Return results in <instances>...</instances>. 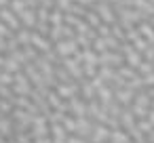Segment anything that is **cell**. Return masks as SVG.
I'll return each mask as SVG.
<instances>
[{
  "instance_id": "obj_20",
  "label": "cell",
  "mask_w": 154,
  "mask_h": 143,
  "mask_svg": "<svg viewBox=\"0 0 154 143\" xmlns=\"http://www.w3.org/2000/svg\"><path fill=\"white\" fill-rule=\"evenodd\" d=\"M13 139H15L17 143H32V141H34V137L30 135V130H15Z\"/></svg>"
},
{
  "instance_id": "obj_2",
  "label": "cell",
  "mask_w": 154,
  "mask_h": 143,
  "mask_svg": "<svg viewBox=\"0 0 154 143\" xmlns=\"http://www.w3.org/2000/svg\"><path fill=\"white\" fill-rule=\"evenodd\" d=\"M68 114L74 116V118H80V116H87V101L78 95L70 97L68 99Z\"/></svg>"
},
{
  "instance_id": "obj_40",
  "label": "cell",
  "mask_w": 154,
  "mask_h": 143,
  "mask_svg": "<svg viewBox=\"0 0 154 143\" xmlns=\"http://www.w3.org/2000/svg\"><path fill=\"white\" fill-rule=\"evenodd\" d=\"M9 143H17V141H15V139H9Z\"/></svg>"
},
{
  "instance_id": "obj_22",
  "label": "cell",
  "mask_w": 154,
  "mask_h": 143,
  "mask_svg": "<svg viewBox=\"0 0 154 143\" xmlns=\"http://www.w3.org/2000/svg\"><path fill=\"white\" fill-rule=\"evenodd\" d=\"M13 101L11 99H2V97H0V116H9L11 112H13Z\"/></svg>"
},
{
  "instance_id": "obj_13",
  "label": "cell",
  "mask_w": 154,
  "mask_h": 143,
  "mask_svg": "<svg viewBox=\"0 0 154 143\" xmlns=\"http://www.w3.org/2000/svg\"><path fill=\"white\" fill-rule=\"evenodd\" d=\"M0 21L7 23L11 30H19V19H17V15H15L13 11H9V9H2V11H0Z\"/></svg>"
},
{
  "instance_id": "obj_19",
  "label": "cell",
  "mask_w": 154,
  "mask_h": 143,
  "mask_svg": "<svg viewBox=\"0 0 154 143\" xmlns=\"http://www.w3.org/2000/svg\"><path fill=\"white\" fill-rule=\"evenodd\" d=\"M61 124H63V128H66V133H68V135L76 133V118H74V116L66 114V116H63V120H61Z\"/></svg>"
},
{
  "instance_id": "obj_11",
  "label": "cell",
  "mask_w": 154,
  "mask_h": 143,
  "mask_svg": "<svg viewBox=\"0 0 154 143\" xmlns=\"http://www.w3.org/2000/svg\"><path fill=\"white\" fill-rule=\"evenodd\" d=\"M55 93L61 97V99H70V97H74V95H78V84L76 82H68V84H55Z\"/></svg>"
},
{
  "instance_id": "obj_29",
  "label": "cell",
  "mask_w": 154,
  "mask_h": 143,
  "mask_svg": "<svg viewBox=\"0 0 154 143\" xmlns=\"http://www.w3.org/2000/svg\"><path fill=\"white\" fill-rule=\"evenodd\" d=\"M55 4H57V9H59V11H70L72 0H55Z\"/></svg>"
},
{
  "instance_id": "obj_24",
  "label": "cell",
  "mask_w": 154,
  "mask_h": 143,
  "mask_svg": "<svg viewBox=\"0 0 154 143\" xmlns=\"http://www.w3.org/2000/svg\"><path fill=\"white\" fill-rule=\"evenodd\" d=\"M148 44H150V42H148L143 36H137V38L133 40V49H135V51H139V53H143V51L148 49Z\"/></svg>"
},
{
  "instance_id": "obj_43",
  "label": "cell",
  "mask_w": 154,
  "mask_h": 143,
  "mask_svg": "<svg viewBox=\"0 0 154 143\" xmlns=\"http://www.w3.org/2000/svg\"><path fill=\"white\" fill-rule=\"evenodd\" d=\"M150 2H152V4H154V0H150Z\"/></svg>"
},
{
  "instance_id": "obj_26",
  "label": "cell",
  "mask_w": 154,
  "mask_h": 143,
  "mask_svg": "<svg viewBox=\"0 0 154 143\" xmlns=\"http://www.w3.org/2000/svg\"><path fill=\"white\" fill-rule=\"evenodd\" d=\"M0 84L11 86V84H13V74H11V72H7V70H2V72H0Z\"/></svg>"
},
{
  "instance_id": "obj_38",
  "label": "cell",
  "mask_w": 154,
  "mask_h": 143,
  "mask_svg": "<svg viewBox=\"0 0 154 143\" xmlns=\"http://www.w3.org/2000/svg\"><path fill=\"white\" fill-rule=\"evenodd\" d=\"M129 143H146V141H133V139H131V141H129Z\"/></svg>"
},
{
  "instance_id": "obj_1",
  "label": "cell",
  "mask_w": 154,
  "mask_h": 143,
  "mask_svg": "<svg viewBox=\"0 0 154 143\" xmlns=\"http://www.w3.org/2000/svg\"><path fill=\"white\" fill-rule=\"evenodd\" d=\"M13 93L15 95H30V91H32V86H30V78L26 76V74H21V72H15L13 74Z\"/></svg>"
},
{
  "instance_id": "obj_5",
  "label": "cell",
  "mask_w": 154,
  "mask_h": 143,
  "mask_svg": "<svg viewBox=\"0 0 154 143\" xmlns=\"http://www.w3.org/2000/svg\"><path fill=\"white\" fill-rule=\"evenodd\" d=\"M122 61H125V57L120 53H108V51H103L97 57V63L99 65H108V67H118V65H122Z\"/></svg>"
},
{
  "instance_id": "obj_8",
  "label": "cell",
  "mask_w": 154,
  "mask_h": 143,
  "mask_svg": "<svg viewBox=\"0 0 154 143\" xmlns=\"http://www.w3.org/2000/svg\"><path fill=\"white\" fill-rule=\"evenodd\" d=\"M63 65H66V70H68V74L72 76V78H76V80H82V67H80V59L78 57H66L63 59Z\"/></svg>"
},
{
  "instance_id": "obj_41",
  "label": "cell",
  "mask_w": 154,
  "mask_h": 143,
  "mask_svg": "<svg viewBox=\"0 0 154 143\" xmlns=\"http://www.w3.org/2000/svg\"><path fill=\"white\" fill-rule=\"evenodd\" d=\"M0 4H7V0H0Z\"/></svg>"
},
{
  "instance_id": "obj_36",
  "label": "cell",
  "mask_w": 154,
  "mask_h": 143,
  "mask_svg": "<svg viewBox=\"0 0 154 143\" xmlns=\"http://www.w3.org/2000/svg\"><path fill=\"white\" fill-rule=\"evenodd\" d=\"M146 118H148V120H150V124L154 126V107H150V109H148V116H146Z\"/></svg>"
},
{
  "instance_id": "obj_12",
  "label": "cell",
  "mask_w": 154,
  "mask_h": 143,
  "mask_svg": "<svg viewBox=\"0 0 154 143\" xmlns=\"http://www.w3.org/2000/svg\"><path fill=\"white\" fill-rule=\"evenodd\" d=\"M95 97H97V101H99L101 105H108L110 101H114V91H112V86L101 84V86L95 91Z\"/></svg>"
},
{
  "instance_id": "obj_27",
  "label": "cell",
  "mask_w": 154,
  "mask_h": 143,
  "mask_svg": "<svg viewBox=\"0 0 154 143\" xmlns=\"http://www.w3.org/2000/svg\"><path fill=\"white\" fill-rule=\"evenodd\" d=\"M15 40H17V44H30V32L28 30H21Z\"/></svg>"
},
{
  "instance_id": "obj_35",
  "label": "cell",
  "mask_w": 154,
  "mask_h": 143,
  "mask_svg": "<svg viewBox=\"0 0 154 143\" xmlns=\"http://www.w3.org/2000/svg\"><path fill=\"white\" fill-rule=\"evenodd\" d=\"M32 143H51V137H49V135H47V137H36Z\"/></svg>"
},
{
  "instance_id": "obj_4",
  "label": "cell",
  "mask_w": 154,
  "mask_h": 143,
  "mask_svg": "<svg viewBox=\"0 0 154 143\" xmlns=\"http://www.w3.org/2000/svg\"><path fill=\"white\" fill-rule=\"evenodd\" d=\"M93 120L89 118V116H80V118H76V133H72V135H78V137H85L87 141H89V137H91V130H93Z\"/></svg>"
},
{
  "instance_id": "obj_6",
  "label": "cell",
  "mask_w": 154,
  "mask_h": 143,
  "mask_svg": "<svg viewBox=\"0 0 154 143\" xmlns=\"http://www.w3.org/2000/svg\"><path fill=\"white\" fill-rule=\"evenodd\" d=\"M114 91V99L122 105V107H129L133 97H135V91L133 88H127V86H118V88H112Z\"/></svg>"
},
{
  "instance_id": "obj_37",
  "label": "cell",
  "mask_w": 154,
  "mask_h": 143,
  "mask_svg": "<svg viewBox=\"0 0 154 143\" xmlns=\"http://www.w3.org/2000/svg\"><path fill=\"white\" fill-rule=\"evenodd\" d=\"M146 143H154V128H152V130L146 135Z\"/></svg>"
},
{
  "instance_id": "obj_10",
  "label": "cell",
  "mask_w": 154,
  "mask_h": 143,
  "mask_svg": "<svg viewBox=\"0 0 154 143\" xmlns=\"http://www.w3.org/2000/svg\"><path fill=\"white\" fill-rule=\"evenodd\" d=\"M135 116L131 114V109L129 107H122V112H120V116H118V124H120V128H125L127 133H131L133 128H135Z\"/></svg>"
},
{
  "instance_id": "obj_42",
  "label": "cell",
  "mask_w": 154,
  "mask_h": 143,
  "mask_svg": "<svg viewBox=\"0 0 154 143\" xmlns=\"http://www.w3.org/2000/svg\"><path fill=\"white\" fill-rule=\"evenodd\" d=\"M106 2H108V0H106ZM110 2H118V0H110Z\"/></svg>"
},
{
  "instance_id": "obj_23",
  "label": "cell",
  "mask_w": 154,
  "mask_h": 143,
  "mask_svg": "<svg viewBox=\"0 0 154 143\" xmlns=\"http://www.w3.org/2000/svg\"><path fill=\"white\" fill-rule=\"evenodd\" d=\"M19 65H21V63H19L17 59H13V57H11V59H5V63H2V70H7V72L15 74V72H19Z\"/></svg>"
},
{
  "instance_id": "obj_31",
  "label": "cell",
  "mask_w": 154,
  "mask_h": 143,
  "mask_svg": "<svg viewBox=\"0 0 154 143\" xmlns=\"http://www.w3.org/2000/svg\"><path fill=\"white\" fill-rule=\"evenodd\" d=\"M141 57H143L146 61H152V59H154V44H148V49L141 53Z\"/></svg>"
},
{
  "instance_id": "obj_9",
  "label": "cell",
  "mask_w": 154,
  "mask_h": 143,
  "mask_svg": "<svg viewBox=\"0 0 154 143\" xmlns=\"http://www.w3.org/2000/svg\"><path fill=\"white\" fill-rule=\"evenodd\" d=\"M30 44L34 49H38L40 53H49L51 51V42L45 38V34H38V32H32L30 34Z\"/></svg>"
},
{
  "instance_id": "obj_25",
  "label": "cell",
  "mask_w": 154,
  "mask_h": 143,
  "mask_svg": "<svg viewBox=\"0 0 154 143\" xmlns=\"http://www.w3.org/2000/svg\"><path fill=\"white\" fill-rule=\"evenodd\" d=\"M49 21H51L53 25H61V23H63V15H61V11L57 9L55 13H51V15H49Z\"/></svg>"
},
{
  "instance_id": "obj_18",
  "label": "cell",
  "mask_w": 154,
  "mask_h": 143,
  "mask_svg": "<svg viewBox=\"0 0 154 143\" xmlns=\"http://www.w3.org/2000/svg\"><path fill=\"white\" fill-rule=\"evenodd\" d=\"M97 15L108 23H114V13H112V9L108 4H97Z\"/></svg>"
},
{
  "instance_id": "obj_16",
  "label": "cell",
  "mask_w": 154,
  "mask_h": 143,
  "mask_svg": "<svg viewBox=\"0 0 154 143\" xmlns=\"http://www.w3.org/2000/svg\"><path fill=\"white\" fill-rule=\"evenodd\" d=\"M78 95H80L85 101H91V99H95V86H93L91 82H85V80H80Z\"/></svg>"
},
{
  "instance_id": "obj_32",
  "label": "cell",
  "mask_w": 154,
  "mask_h": 143,
  "mask_svg": "<svg viewBox=\"0 0 154 143\" xmlns=\"http://www.w3.org/2000/svg\"><path fill=\"white\" fill-rule=\"evenodd\" d=\"M66 143H89V141H87L85 137H78V135H68Z\"/></svg>"
},
{
  "instance_id": "obj_17",
  "label": "cell",
  "mask_w": 154,
  "mask_h": 143,
  "mask_svg": "<svg viewBox=\"0 0 154 143\" xmlns=\"http://www.w3.org/2000/svg\"><path fill=\"white\" fill-rule=\"evenodd\" d=\"M17 17L23 21V25H26V28H32V25L36 23V13H34L30 7H26L21 13H17Z\"/></svg>"
},
{
  "instance_id": "obj_7",
  "label": "cell",
  "mask_w": 154,
  "mask_h": 143,
  "mask_svg": "<svg viewBox=\"0 0 154 143\" xmlns=\"http://www.w3.org/2000/svg\"><path fill=\"white\" fill-rule=\"evenodd\" d=\"M57 55L61 57H68V55H76L78 53V42L72 38V40H57V46H55Z\"/></svg>"
},
{
  "instance_id": "obj_15",
  "label": "cell",
  "mask_w": 154,
  "mask_h": 143,
  "mask_svg": "<svg viewBox=\"0 0 154 143\" xmlns=\"http://www.w3.org/2000/svg\"><path fill=\"white\" fill-rule=\"evenodd\" d=\"M137 32H139V36H143L150 44H154V28H152V23H150V21H139Z\"/></svg>"
},
{
  "instance_id": "obj_28",
  "label": "cell",
  "mask_w": 154,
  "mask_h": 143,
  "mask_svg": "<svg viewBox=\"0 0 154 143\" xmlns=\"http://www.w3.org/2000/svg\"><path fill=\"white\" fill-rule=\"evenodd\" d=\"M11 9H13V13L17 15V13H21V11L26 9V2H23V0H13V2H11Z\"/></svg>"
},
{
  "instance_id": "obj_33",
  "label": "cell",
  "mask_w": 154,
  "mask_h": 143,
  "mask_svg": "<svg viewBox=\"0 0 154 143\" xmlns=\"http://www.w3.org/2000/svg\"><path fill=\"white\" fill-rule=\"evenodd\" d=\"M0 36H7V38H13V34H11V28H9L7 23H2V21H0Z\"/></svg>"
},
{
  "instance_id": "obj_39",
  "label": "cell",
  "mask_w": 154,
  "mask_h": 143,
  "mask_svg": "<svg viewBox=\"0 0 154 143\" xmlns=\"http://www.w3.org/2000/svg\"><path fill=\"white\" fill-rule=\"evenodd\" d=\"M150 107H154V97H152V99H150Z\"/></svg>"
},
{
  "instance_id": "obj_30",
  "label": "cell",
  "mask_w": 154,
  "mask_h": 143,
  "mask_svg": "<svg viewBox=\"0 0 154 143\" xmlns=\"http://www.w3.org/2000/svg\"><path fill=\"white\" fill-rule=\"evenodd\" d=\"M85 17H87V21H89V25H95V28H97V25L101 23V21H99V17H97L95 13H85Z\"/></svg>"
},
{
  "instance_id": "obj_14",
  "label": "cell",
  "mask_w": 154,
  "mask_h": 143,
  "mask_svg": "<svg viewBox=\"0 0 154 143\" xmlns=\"http://www.w3.org/2000/svg\"><path fill=\"white\" fill-rule=\"evenodd\" d=\"M131 141V137H129V133L125 130V128H112L110 130V139H108V143H129Z\"/></svg>"
},
{
  "instance_id": "obj_21",
  "label": "cell",
  "mask_w": 154,
  "mask_h": 143,
  "mask_svg": "<svg viewBox=\"0 0 154 143\" xmlns=\"http://www.w3.org/2000/svg\"><path fill=\"white\" fill-rule=\"evenodd\" d=\"M135 128H137L139 133H143V135H148V133H150V130H152L154 126L150 124V120H148V118H139V120L135 122Z\"/></svg>"
},
{
  "instance_id": "obj_3",
  "label": "cell",
  "mask_w": 154,
  "mask_h": 143,
  "mask_svg": "<svg viewBox=\"0 0 154 143\" xmlns=\"http://www.w3.org/2000/svg\"><path fill=\"white\" fill-rule=\"evenodd\" d=\"M110 130H112V128H108L106 124L95 122V124H93V130H91V137H89V143H108Z\"/></svg>"
},
{
  "instance_id": "obj_34",
  "label": "cell",
  "mask_w": 154,
  "mask_h": 143,
  "mask_svg": "<svg viewBox=\"0 0 154 143\" xmlns=\"http://www.w3.org/2000/svg\"><path fill=\"white\" fill-rule=\"evenodd\" d=\"M97 32H99V36H103V38L112 34V32H110V28H108V25H103V23H99V25H97Z\"/></svg>"
}]
</instances>
